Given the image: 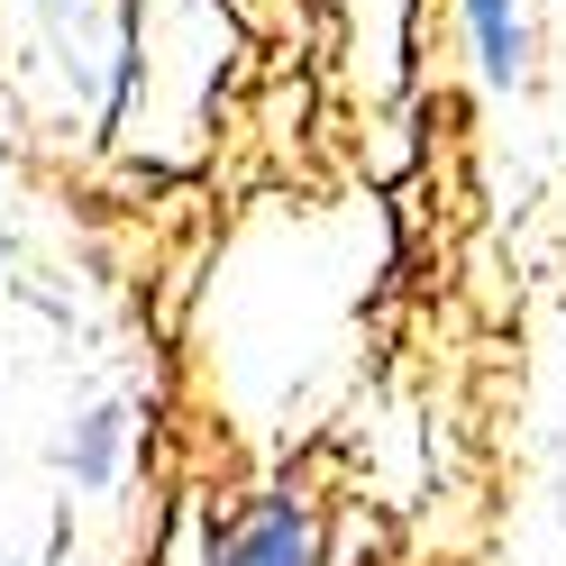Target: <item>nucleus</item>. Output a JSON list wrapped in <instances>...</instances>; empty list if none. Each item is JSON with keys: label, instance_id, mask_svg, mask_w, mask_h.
Listing matches in <instances>:
<instances>
[{"label": "nucleus", "instance_id": "nucleus-2", "mask_svg": "<svg viewBox=\"0 0 566 566\" xmlns=\"http://www.w3.org/2000/svg\"><path fill=\"white\" fill-rule=\"evenodd\" d=\"M457 38H467V64H475L484 92H521L530 83V55H539L530 0H457Z\"/></svg>", "mask_w": 566, "mask_h": 566}, {"label": "nucleus", "instance_id": "nucleus-1", "mask_svg": "<svg viewBox=\"0 0 566 566\" xmlns=\"http://www.w3.org/2000/svg\"><path fill=\"white\" fill-rule=\"evenodd\" d=\"M201 566H329V539H321V512L311 493L293 484H265L210 530V557Z\"/></svg>", "mask_w": 566, "mask_h": 566}, {"label": "nucleus", "instance_id": "nucleus-5", "mask_svg": "<svg viewBox=\"0 0 566 566\" xmlns=\"http://www.w3.org/2000/svg\"><path fill=\"white\" fill-rule=\"evenodd\" d=\"M402 10H411V0H402Z\"/></svg>", "mask_w": 566, "mask_h": 566}, {"label": "nucleus", "instance_id": "nucleus-3", "mask_svg": "<svg viewBox=\"0 0 566 566\" xmlns=\"http://www.w3.org/2000/svg\"><path fill=\"white\" fill-rule=\"evenodd\" d=\"M119 467H128V402H92L64 430V475H74V493H111Z\"/></svg>", "mask_w": 566, "mask_h": 566}, {"label": "nucleus", "instance_id": "nucleus-4", "mask_svg": "<svg viewBox=\"0 0 566 566\" xmlns=\"http://www.w3.org/2000/svg\"><path fill=\"white\" fill-rule=\"evenodd\" d=\"M0 256H10V174H0Z\"/></svg>", "mask_w": 566, "mask_h": 566}]
</instances>
